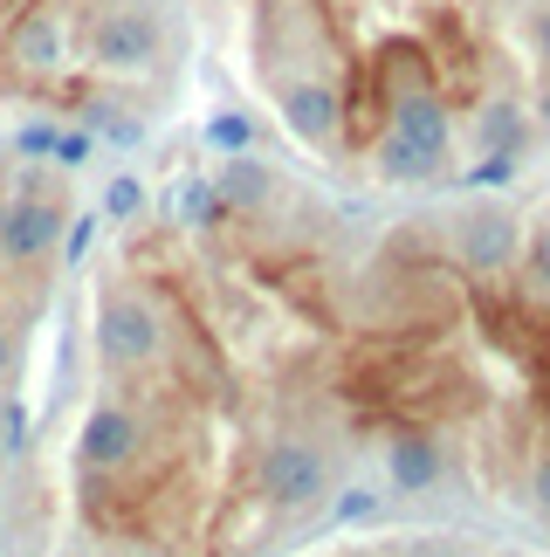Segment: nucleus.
I'll return each instance as SVG.
<instances>
[{"mask_svg": "<svg viewBox=\"0 0 550 557\" xmlns=\"http://www.w3.org/2000/svg\"><path fill=\"white\" fill-rule=\"evenodd\" d=\"M543 0H241L248 62L262 90L330 83L345 103V138L372 152L386 117L407 97H434L461 117V138L482 111L523 103L502 83V14H537ZM345 152V145H337Z\"/></svg>", "mask_w": 550, "mask_h": 557, "instance_id": "f257e3e1", "label": "nucleus"}, {"mask_svg": "<svg viewBox=\"0 0 550 557\" xmlns=\"http://www.w3.org/2000/svg\"><path fill=\"white\" fill-rule=\"evenodd\" d=\"M97 358L103 372H159V358L173 351V310H165V296L152 283H138V275H124L97 296Z\"/></svg>", "mask_w": 550, "mask_h": 557, "instance_id": "f03ea898", "label": "nucleus"}, {"mask_svg": "<svg viewBox=\"0 0 550 557\" xmlns=\"http://www.w3.org/2000/svg\"><path fill=\"white\" fill-rule=\"evenodd\" d=\"M62 227H70V207H62L55 186H41L35 165H14V186L0 193V275H41L49 255L62 248Z\"/></svg>", "mask_w": 550, "mask_h": 557, "instance_id": "7ed1b4c3", "label": "nucleus"}, {"mask_svg": "<svg viewBox=\"0 0 550 557\" xmlns=\"http://www.w3.org/2000/svg\"><path fill=\"white\" fill-rule=\"evenodd\" d=\"M255 488H262L268 509L303 517V509H316L330 496V455L310 434H268L262 455H255Z\"/></svg>", "mask_w": 550, "mask_h": 557, "instance_id": "20e7f679", "label": "nucleus"}, {"mask_svg": "<svg viewBox=\"0 0 550 557\" xmlns=\"http://www.w3.org/2000/svg\"><path fill=\"white\" fill-rule=\"evenodd\" d=\"M165 55V21L152 0H117V8L97 14L90 28V62L103 76H145Z\"/></svg>", "mask_w": 550, "mask_h": 557, "instance_id": "39448f33", "label": "nucleus"}, {"mask_svg": "<svg viewBox=\"0 0 550 557\" xmlns=\"http://www.w3.org/2000/svg\"><path fill=\"white\" fill-rule=\"evenodd\" d=\"M145 441H152V426H145L138 406L97 399L90 413H83V426H76V468L90 482H111V475H124V468L145 455Z\"/></svg>", "mask_w": 550, "mask_h": 557, "instance_id": "423d86ee", "label": "nucleus"}, {"mask_svg": "<svg viewBox=\"0 0 550 557\" xmlns=\"http://www.w3.org/2000/svg\"><path fill=\"white\" fill-rule=\"evenodd\" d=\"M448 248H454V262L468 269V275H510L516 255H523V221H516V207H502V200L461 207L454 221H448Z\"/></svg>", "mask_w": 550, "mask_h": 557, "instance_id": "0eeeda50", "label": "nucleus"}, {"mask_svg": "<svg viewBox=\"0 0 550 557\" xmlns=\"http://www.w3.org/2000/svg\"><path fill=\"white\" fill-rule=\"evenodd\" d=\"M268 103H275V117H283V132L296 145H310V152H337L345 145V103H337L330 83H310V76L275 83Z\"/></svg>", "mask_w": 550, "mask_h": 557, "instance_id": "6e6552de", "label": "nucleus"}, {"mask_svg": "<svg viewBox=\"0 0 550 557\" xmlns=\"http://www.w3.org/2000/svg\"><path fill=\"white\" fill-rule=\"evenodd\" d=\"M386 482L399 488V496H427V488L448 482V447H440V434H427V426H399L392 447H386Z\"/></svg>", "mask_w": 550, "mask_h": 557, "instance_id": "1a4fd4ad", "label": "nucleus"}, {"mask_svg": "<svg viewBox=\"0 0 550 557\" xmlns=\"http://www.w3.org/2000/svg\"><path fill=\"white\" fill-rule=\"evenodd\" d=\"M214 186H221V207H227V213H268L275 193H283V173H275L262 152H235V159L214 173Z\"/></svg>", "mask_w": 550, "mask_h": 557, "instance_id": "9d476101", "label": "nucleus"}, {"mask_svg": "<svg viewBox=\"0 0 550 557\" xmlns=\"http://www.w3.org/2000/svg\"><path fill=\"white\" fill-rule=\"evenodd\" d=\"M165 221H173L179 234H221L235 213L221 207V186L214 180L186 173V180H173V193H165Z\"/></svg>", "mask_w": 550, "mask_h": 557, "instance_id": "9b49d317", "label": "nucleus"}, {"mask_svg": "<svg viewBox=\"0 0 550 557\" xmlns=\"http://www.w3.org/2000/svg\"><path fill=\"white\" fill-rule=\"evenodd\" d=\"M516 283L530 289V296H543L550 304V213L523 234V255H516Z\"/></svg>", "mask_w": 550, "mask_h": 557, "instance_id": "f8f14e48", "label": "nucleus"}, {"mask_svg": "<svg viewBox=\"0 0 550 557\" xmlns=\"http://www.w3.org/2000/svg\"><path fill=\"white\" fill-rule=\"evenodd\" d=\"M207 152H221V159H235V152H255V117L248 111H227V117H214L207 124Z\"/></svg>", "mask_w": 550, "mask_h": 557, "instance_id": "ddd939ff", "label": "nucleus"}, {"mask_svg": "<svg viewBox=\"0 0 550 557\" xmlns=\"http://www.w3.org/2000/svg\"><path fill=\"white\" fill-rule=\"evenodd\" d=\"M103 221H138V213H145V180L138 173H117L111 186H103Z\"/></svg>", "mask_w": 550, "mask_h": 557, "instance_id": "4468645a", "label": "nucleus"}, {"mask_svg": "<svg viewBox=\"0 0 550 557\" xmlns=\"http://www.w3.org/2000/svg\"><path fill=\"white\" fill-rule=\"evenodd\" d=\"M97 227H103V213H70V227H62V269H83L90 262V248H97Z\"/></svg>", "mask_w": 550, "mask_h": 557, "instance_id": "2eb2a0df", "label": "nucleus"}, {"mask_svg": "<svg viewBox=\"0 0 550 557\" xmlns=\"http://www.w3.org/2000/svg\"><path fill=\"white\" fill-rule=\"evenodd\" d=\"M516 159H523V152H482L468 173H461V186H468V193H482V186H510V180H516Z\"/></svg>", "mask_w": 550, "mask_h": 557, "instance_id": "dca6fc26", "label": "nucleus"}, {"mask_svg": "<svg viewBox=\"0 0 550 557\" xmlns=\"http://www.w3.org/2000/svg\"><path fill=\"white\" fill-rule=\"evenodd\" d=\"M523 496H530V509L550 523V447H537L530 455V475H523Z\"/></svg>", "mask_w": 550, "mask_h": 557, "instance_id": "f3484780", "label": "nucleus"}, {"mask_svg": "<svg viewBox=\"0 0 550 557\" xmlns=\"http://www.w3.org/2000/svg\"><path fill=\"white\" fill-rule=\"evenodd\" d=\"M55 138H62V124H49V117H41V124H21L14 152L21 159H55Z\"/></svg>", "mask_w": 550, "mask_h": 557, "instance_id": "a211bd4d", "label": "nucleus"}, {"mask_svg": "<svg viewBox=\"0 0 550 557\" xmlns=\"http://www.w3.org/2000/svg\"><path fill=\"white\" fill-rule=\"evenodd\" d=\"M378 517V488H345L330 509V523H372Z\"/></svg>", "mask_w": 550, "mask_h": 557, "instance_id": "6ab92c4d", "label": "nucleus"}, {"mask_svg": "<svg viewBox=\"0 0 550 557\" xmlns=\"http://www.w3.org/2000/svg\"><path fill=\"white\" fill-rule=\"evenodd\" d=\"M90 152H97V132H90V124H70V132L55 138V165H83Z\"/></svg>", "mask_w": 550, "mask_h": 557, "instance_id": "aec40b11", "label": "nucleus"}, {"mask_svg": "<svg viewBox=\"0 0 550 557\" xmlns=\"http://www.w3.org/2000/svg\"><path fill=\"white\" fill-rule=\"evenodd\" d=\"M14 366H21V331L8 324V317H0V385L14 379Z\"/></svg>", "mask_w": 550, "mask_h": 557, "instance_id": "412c9836", "label": "nucleus"}, {"mask_svg": "<svg viewBox=\"0 0 550 557\" xmlns=\"http://www.w3.org/2000/svg\"><path fill=\"white\" fill-rule=\"evenodd\" d=\"M0 434H8V447H14V455L28 447V413H21L14 399H8V413H0Z\"/></svg>", "mask_w": 550, "mask_h": 557, "instance_id": "4be33fe9", "label": "nucleus"}, {"mask_svg": "<svg viewBox=\"0 0 550 557\" xmlns=\"http://www.w3.org/2000/svg\"><path fill=\"white\" fill-rule=\"evenodd\" d=\"M407 557H461L448 537H420V544H407Z\"/></svg>", "mask_w": 550, "mask_h": 557, "instance_id": "5701e85b", "label": "nucleus"}, {"mask_svg": "<svg viewBox=\"0 0 550 557\" xmlns=\"http://www.w3.org/2000/svg\"><path fill=\"white\" fill-rule=\"evenodd\" d=\"M530 117H537V124H550V70L537 76V90H530Z\"/></svg>", "mask_w": 550, "mask_h": 557, "instance_id": "b1692460", "label": "nucleus"}, {"mask_svg": "<svg viewBox=\"0 0 550 557\" xmlns=\"http://www.w3.org/2000/svg\"><path fill=\"white\" fill-rule=\"evenodd\" d=\"M132 557H165V550H132Z\"/></svg>", "mask_w": 550, "mask_h": 557, "instance_id": "393cba45", "label": "nucleus"}, {"mask_svg": "<svg viewBox=\"0 0 550 557\" xmlns=\"http://www.w3.org/2000/svg\"><path fill=\"white\" fill-rule=\"evenodd\" d=\"M0 413H8V385H0Z\"/></svg>", "mask_w": 550, "mask_h": 557, "instance_id": "a878e982", "label": "nucleus"}, {"mask_svg": "<svg viewBox=\"0 0 550 557\" xmlns=\"http://www.w3.org/2000/svg\"><path fill=\"white\" fill-rule=\"evenodd\" d=\"M543 8H550V0H543Z\"/></svg>", "mask_w": 550, "mask_h": 557, "instance_id": "bb28decb", "label": "nucleus"}]
</instances>
